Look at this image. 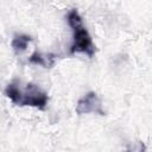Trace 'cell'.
Wrapping results in <instances>:
<instances>
[{
    "label": "cell",
    "instance_id": "cell-1",
    "mask_svg": "<svg viewBox=\"0 0 152 152\" xmlns=\"http://www.w3.org/2000/svg\"><path fill=\"white\" fill-rule=\"evenodd\" d=\"M5 95L15 104L20 107H34L44 110L49 96L45 90L34 83H23L21 81L14 80L7 84L5 89Z\"/></svg>",
    "mask_w": 152,
    "mask_h": 152
},
{
    "label": "cell",
    "instance_id": "cell-2",
    "mask_svg": "<svg viewBox=\"0 0 152 152\" xmlns=\"http://www.w3.org/2000/svg\"><path fill=\"white\" fill-rule=\"evenodd\" d=\"M68 24L71 27L72 31V43L70 45V53H84L88 57H93L95 53V45L93 43V39L83 25L82 18L76 8H72L68 13Z\"/></svg>",
    "mask_w": 152,
    "mask_h": 152
},
{
    "label": "cell",
    "instance_id": "cell-3",
    "mask_svg": "<svg viewBox=\"0 0 152 152\" xmlns=\"http://www.w3.org/2000/svg\"><path fill=\"white\" fill-rule=\"evenodd\" d=\"M76 113L78 115L88 114V113H95L99 115H104V110L102 109V102L99 95L95 91H89L84 96H82L75 108Z\"/></svg>",
    "mask_w": 152,
    "mask_h": 152
},
{
    "label": "cell",
    "instance_id": "cell-4",
    "mask_svg": "<svg viewBox=\"0 0 152 152\" xmlns=\"http://www.w3.org/2000/svg\"><path fill=\"white\" fill-rule=\"evenodd\" d=\"M28 62L31 64H38V65H43V66H51V65H53V62H55V55H52V53L43 55V53L36 51L31 55V57L28 58Z\"/></svg>",
    "mask_w": 152,
    "mask_h": 152
},
{
    "label": "cell",
    "instance_id": "cell-5",
    "mask_svg": "<svg viewBox=\"0 0 152 152\" xmlns=\"http://www.w3.org/2000/svg\"><path fill=\"white\" fill-rule=\"evenodd\" d=\"M32 42V38L27 34H15L12 39V49L17 55L24 52L27 48V44Z\"/></svg>",
    "mask_w": 152,
    "mask_h": 152
},
{
    "label": "cell",
    "instance_id": "cell-6",
    "mask_svg": "<svg viewBox=\"0 0 152 152\" xmlns=\"http://www.w3.org/2000/svg\"><path fill=\"white\" fill-rule=\"evenodd\" d=\"M125 152H129V151H125Z\"/></svg>",
    "mask_w": 152,
    "mask_h": 152
}]
</instances>
